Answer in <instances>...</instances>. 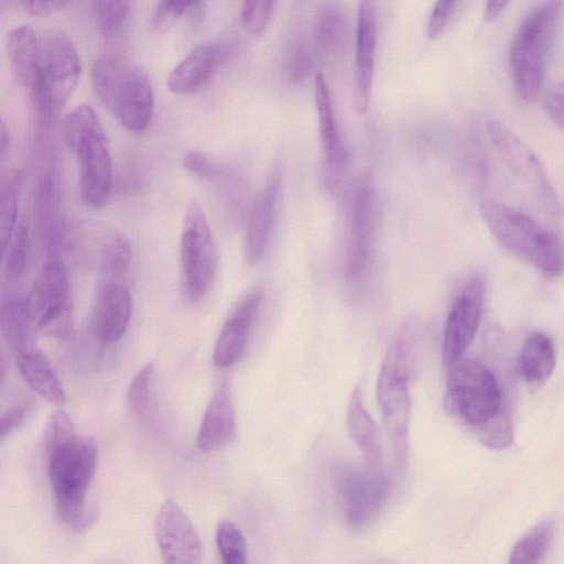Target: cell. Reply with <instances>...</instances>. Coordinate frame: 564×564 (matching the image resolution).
Masks as SVG:
<instances>
[{
    "label": "cell",
    "instance_id": "cell-38",
    "mask_svg": "<svg viewBox=\"0 0 564 564\" xmlns=\"http://www.w3.org/2000/svg\"><path fill=\"white\" fill-rule=\"evenodd\" d=\"M183 167L199 180H212L218 175V166L210 156L198 151H187L183 156Z\"/></svg>",
    "mask_w": 564,
    "mask_h": 564
},
{
    "label": "cell",
    "instance_id": "cell-30",
    "mask_svg": "<svg viewBox=\"0 0 564 564\" xmlns=\"http://www.w3.org/2000/svg\"><path fill=\"white\" fill-rule=\"evenodd\" d=\"M55 183L51 175H43L36 186L35 209L43 240L53 246L58 237V214Z\"/></svg>",
    "mask_w": 564,
    "mask_h": 564
},
{
    "label": "cell",
    "instance_id": "cell-25",
    "mask_svg": "<svg viewBox=\"0 0 564 564\" xmlns=\"http://www.w3.org/2000/svg\"><path fill=\"white\" fill-rule=\"evenodd\" d=\"M39 34L30 26L13 29L7 36V53L10 67L18 84L28 94L36 80Z\"/></svg>",
    "mask_w": 564,
    "mask_h": 564
},
{
    "label": "cell",
    "instance_id": "cell-40",
    "mask_svg": "<svg viewBox=\"0 0 564 564\" xmlns=\"http://www.w3.org/2000/svg\"><path fill=\"white\" fill-rule=\"evenodd\" d=\"M459 0H436L427 24V36L437 39L449 23Z\"/></svg>",
    "mask_w": 564,
    "mask_h": 564
},
{
    "label": "cell",
    "instance_id": "cell-42",
    "mask_svg": "<svg viewBox=\"0 0 564 564\" xmlns=\"http://www.w3.org/2000/svg\"><path fill=\"white\" fill-rule=\"evenodd\" d=\"M31 411V404L26 403L22 406L15 408L1 417V438L18 429L22 422L26 419Z\"/></svg>",
    "mask_w": 564,
    "mask_h": 564
},
{
    "label": "cell",
    "instance_id": "cell-37",
    "mask_svg": "<svg viewBox=\"0 0 564 564\" xmlns=\"http://www.w3.org/2000/svg\"><path fill=\"white\" fill-rule=\"evenodd\" d=\"M312 66L310 51L304 45H297L288 55L284 66L286 78L291 83H300L308 76Z\"/></svg>",
    "mask_w": 564,
    "mask_h": 564
},
{
    "label": "cell",
    "instance_id": "cell-22",
    "mask_svg": "<svg viewBox=\"0 0 564 564\" xmlns=\"http://www.w3.org/2000/svg\"><path fill=\"white\" fill-rule=\"evenodd\" d=\"M261 301L260 291L247 294L225 322L213 352V361L218 368L231 367L243 356Z\"/></svg>",
    "mask_w": 564,
    "mask_h": 564
},
{
    "label": "cell",
    "instance_id": "cell-7",
    "mask_svg": "<svg viewBox=\"0 0 564 564\" xmlns=\"http://www.w3.org/2000/svg\"><path fill=\"white\" fill-rule=\"evenodd\" d=\"M449 366V405L465 423L479 432L505 411L496 378L487 367L473 359L459 358Z\"/></svg>",
    "mask_w": 564,
    "mask_h": 564
},
{
    "label": "cell",
    "instance_id": "cell-15",
    "mask_svg": "<svg viewBox=\"0 0 564 564\" xmlns=\"http://www.w3.org/2000/svg\"><path fill=\"white\" fill-rule=\"evenodd\" d=\"M375 237L373 186L369 173H362L352 195L350 245L347 275L359 279L370 264Z\"/></svg>",
    "mask_w": 564,
    "mask_h": 564
},
{
    "label": "cell",
    "instance_id": "cell-33",
    "mask_svg": "<svg viewBox=\"0 0 564 564\" xmlns=\"http://www.w3.org/2000/svg\"><path fill=\"white\" fill-rule=\"evenodd\" d=\"M131 0H91L96 23L102 34L111 36L124 25Z\"/></svg>",
    "mask_w": 564,
    "mask_h": 564
},
{
    "label": "cell",
    "instance_id": "cell-31",
    "mask_svg": "<svg viewBox=\"0 0 564 564\" xmlns=\"http://www.w3.org/2000/svg\"><path fill=\"white\" fill-rule=\"evenodd\" d=\"M31 252V230L29 221L21 218L2 252L4 274L9 282H17L24 275Z\"/></svg>",
    "mask_w": 564,
    "mask_h": 564
},
{
    "label": "cell",
    "instance_id": "cell-8",
    "mask_svg": "<svg viewBox=\"0 0 564 564\" xmlns=\"http://www.w3.org/2000/svg\"><path fill=\"white\" fill-rule=\"evenodd\" d=\"M180 257L186 296L192 302L202 301L214 283L218 256L206 213L194 199L184 214Z\"/></svg>",
    "mask_w": 564,
    "mask_h": 564
},
{
    "label": "cell",
    "instance_id": "cell-35",
    "mask_svg": "<svg viewBox=\"0 0 564 564\" xmlns=\"http://www.w3.org/2000/svg\"><path fill=\"white\" fill-rule=\"evenodd\" d=\"M153 372L154 364L148 362L133 377L128 390L129 409L139 417L148 411Z\"/></svg>",
    "mask_w": 564,
    "mask_h": 564
},
{
    "label": "cell",
    "instance_id": "cell-36",
    "mask_svg": "<svg viewBox=\"0 0 564 564\" xmlns=\"http://www.w3.org/2000/svg\"><path fill=\"white\" fill-rule=\"evenodd\" d=\"M275 0H242L241 19L245 28L253 35H261L268 28Z\"/></svg>",
    "mask_w": 564,
    "mask_h": 564
},
{
    "label": "cell",
    "instance_id": "cell-29",
    "mask_svg": "<svg viewBox=\"0 0 564 564\" xmlns=\"http://www.w3.org/2000/svg\"><path fill=\"white\" fill-rule=\"evenodd\" d=\"M23 184L24 174L20 170L10 171L1 182L0 241L2 252L7 248L19 221L18 210Z\"/></svg>",
    "mask_w": 564,
    "mask_h": 564
},
{
    "label": "cell",
    "instance_id": "cell-27",
    "mask_svg": "<svg viewBox=\"0 0 564 564\" xmlns=\"http://www.w3.org/2000/svg\"><path fill=\"white\" fill-rule=\"evenodd\" d=\"M347 426L352 441L370 458L379 459L381 440L377 425L362 404L361 392L357 386L349 398L347 408Z\"/></svg>",
    "mask_w": 564,
    "mask_h": 564
},
{
    "label": "cell",
    "instance_id": "cell-19",
    "mask_svg": "<svg viewBox=\"0 0 564 564\" xmlns=\"http://www.w3.org/2000/svg\"><path fill=\"white\" fill-rule=\"evenodd\" d=\"M314 84L325 182L328 187H336L345 173L347 151L337 126L328 86L322 73H316Z\"/></svg>",
    "mask_w": 564,
    "mask_h": 564
},
{
    "label": "cell",
    "instance_id": "cell-5",
    "mask_svg": "<svg viewBox=\"0 0 564 564\" xmlns=\"http://www.w3.org/2000/svg\"><path fill=\"white\" fill-rule=\"evenodd\" d=\"M80 62L72 39L62 31L39 34L36 80L29 93L37 123L46 128L74 93Z\"/></svg>",
    "mask_w": 564,
    "mask_h": 564
},
{
    "label": "cell",
    "instance_id": "cell-26",
    "mask_svg": "<svg viewBox=\"0 0 564 564\" xmlns=\"http://www.w3.org/2000/svg\"><path fill=\"white\" fill-rule=\"evenodd\" d=\"M555 361L553 340L545 333L533 332L522 345L518 372L530 384L542 383L552 375Z\"/></svg>",
    "mask_w": 564,
    "mask_h": 564
},
{
    "label": "cell",
    "instance_id": "cell-11",
    "mask_svg": "<svg viewBox=\"0 0 564 564\" xmlns=\"http://www.w3.org/2000/svg\"><path fill=\"white\" fill-rule=\"evenodd\" d=\"M487 128L494 147L509 167L533 188L552 215H561L558 197L540 158L500 121L490 120Z\"/></svg>",
    "mask_w": 564,
    "mask_h": 564
},
{
    "label": "cell",
    "instance_id": "cell-21",
    "mask_svg": "<svg viewBox=\"0 0 564 564\" xmlns=\"http://www.w3.org/2000/svg\"><path fill=\"white\" fill-rule=\"evenodd\" d=\"M78 237L82 252L102 276L124 275L131 262V249L120 234L97 225L84 227Z\"/></svg>",
    "mask_w": 564,
    "mask_h": 564
},
{
    "label": "cell",
    "instance_id": "cell-17",
    "mask_svg": "<svg viewBox=\"0 0 564 564\" xmlns=\"http://www.w3.org/2000/svg\"><path fill=\"white\" fill-rule=\"evenodd\" d=\"M409 379L381 366L377 395L381 414L398 459L404 460L408 449L410 419Z\"/></svg>",
    "mask_w": 564,
    "mask_h": 564
},
{
    "label": "cell",
    "instance_id": "cell-6",
    "mask_svg": "<svg viewBox=\"0 0 564 564\" xmlns=\"http://www.w3.org/2000/svg\"><path fill=\"white\" fill-rule=\"evenodd\" d=\"M563 0H544L518 26L510 45L509 64L518 96L534 101L540 95L545 66Z\"/></svg>",
    "mask_w": 564,
    "mask_h": 564
},
{
    "label": "cell",
    "instance_id": "cell-20",
    "mask_svg": "<svg viewBox=\"0 0 564 564\" xmlns=\"http://www.w3.org/2000/svg\"><path fill=\"white\" fill-rule=\"evenodd\" d=\"M377 43L376 1L360 0L355 51V106L365 113L371 94Z\"/></svg>",
    "mask_w": 564,
    "mask_h": 564
},
{
    "label": "cell",
    "instance_id": "cell-2",
    "mask_svg": "<svg viewBox=\"0 0 564 564\" xmlns=\"http://www.w3.org/2000/svg\"><path fill=\"white\" fill-rule=\"evenodd\" d=\"M481 217L497 241L550 280L564 275V241L530 216L496 200L480 205Z\"/></svg>",
    "mask_w": 564,
    "mask_h": 564
},
{
    "label": "cell",
    "instance_id": "cell-45",
    "mask_svg": "<svg viewBox=\"0 0 564 564\" xmlns=\"http://www.w3.org/2000/svg\"><path fill=\"white\" fill-rule=\"evenodd\" d=\"M10 147V137L9 132L7 130V127L3 121H1L0 126V153L1 158L3 159L6 153L8 152V149Z\"/></svg>",
    "mask_w": 564,
    "mask_h": 564
},
{
    "label": "cell",
    "instance_id": "cell-9",
    "mask_svg": "<svg viewBox=\"0 0 564 564\" xmlns=\"http://www.w3.org/2000/svg\"><path fill=\"white\" fill-rule=\"evenodd\" d=\"M69 281L65 267L50 260L39 270L29 292L23 296L24 312L32 332L47 330L68 336Z\"/></svg>",
    "mask_w": 564,
    "mask_h": 564
},
{
    "label": "cell",
    "instance_id": "cell-16",
    "mask_svg": "<svg viewBox=\"0 0 564 564\" xmlns=\"http://www.w3.org/2000/svg\"><path fill=\"white\" fill-rule=\"evenodd\" d=\"M236 46L232 39L197 45L170 73L166 80L169 90L176 95L198 90L232 55Z\"/></svg>",
    "mask_w": 564,
    "mask_h": 564
},
{
    "label": "cell",
    "instance_id": "cell-14",
    "mask_svg": "<svg viewBox=\"0 0 564 564\" xmlns=\"http://www.w3.org/2000/svg\"><path fill=\"white\" fill-rule=\"evenodd\" d=\"M132 300L123 276H102L94 299L90 327L104 344L118 341L126 333Z\"/></svg>",
    "mask_w": 564,
    "mask_h": 564
},
{
    "label": "cell",
    "instance_id": "cell-39",
    "mask_svg": "<svg viewBox=\"0 0 564 564\" xmlns=\"http://www.w3.org/2000/svg\"><path fill=\"white\" fill-rule=\"evenodd\" d=\"M198 0H158L152 23L162 28L172 23L191 9Z\"/></svg>",
    "mask_w": 564,
    "mask_h": 564
},
{
    "label": "cell",
    "instance_id": "cell-13",
    "mask_svg": "<svg viewBox=\"0 0 564 564\" xmlns=\"http://www.w3.org/2000/svg\"><path fill=\"white\" fill-rule=\"evenodd\" d=\"M484 293L482 278L474 275L456 295L444 328L443 358L447 365L462 358L474 339L481 318Z\"/></svg>",
    "mask_w": 564,
    "mask_h": 564
},
{
    "label": "cell",
    "instance_id": "cell-43",
    "mask_svg": "<svg viewBox=\"0 0 564 564\" xmlns=\"http://www.w3.org/2000/svg\"><path fill=\"white\" fill-rule=\"evenodd\" d=\"M24 9L36 17H44L63 8L69 0H20Z\"/></svg>",
    "mask_w": 564,
    "mask_h": 564
},
{
    "label": "cell",
    "instance_id": "cell-34",
    "mask_svg": "<svg viewBox=\"0 0 564 564\" xmlns=\"http://www.w3.org/2000/svg\"><path fill=\"white\" fill-rule=\"evenodd\" d=\"M216 544L226 564H243L247 550L243 535L240 530L229 520H221L216 528Z\"/></svg>",
    "mask_w": 564,
    "mask_h": 564
},
{
    "label": "cell",
    "instance_id": "cell-1",
    "mask_svg": "<svg viewBox=\"0 0 564 564\" xmlns=\"http://www.w3.org/2000/svg\"><path fill=\"white\" fill-rule=\"evenodd\" d=\"M48 479L59 520L75 532L90 528L97 508L87 502V491L97 465V444L76 434L68 413L54 410L44 430Z\"/></svg>",
    "mask_w": 564,
    "mask_h": 564
},
{
    "label": "cell",
    "instance_id": "cell-18",
    "mask_svg": "<svg viewBox=\"0 0 564 564\" xmlns=\"http://www.w3.org/2000/svg\"><path fill=\"white\" fill-rule=\"evenodd\" d=\"M280 186L281 173L278 169L272 170L251 204L243 247L245 259L250 267L257 265L267 251Z\"/></svg>",
    "mask_w": 564,
    "mask_h": 564
},
{
    "label": "cell",
    "instance_id": "cell-3",
    "mask_svg": "<svg viewBox=\"0 0 564 564\" xmlns=\"http://www.w3.org/2000/svg\"><path fill=\"white\" fill-rule=\"evenodd\" d=\"M64 138L78 163L83 203L101 209L111 194L113 171L106 132L90 106H77L66 116Z\"/></svg>",
    "mask_w": 564,
    "mask_h": 564
},
{
    "label": "cell",
    "instance_id": "cell-28",
    "mask_svg": "<svg viewBox=\"0 0 564 564\" xmlns=\"http://www.w3.org/2000/svg\"><path fill=\"white\" fill-rule=\"evenodd\" d=\"M347 22L344 13L335 3H326L318 12L314 41L316 50L325 56L336 55L345 46Z\"/></svg>",
    "mask_w": 564,
    "mask_h": 564
},
{
    "label": "cell",
    "instance_id": "cell-10",
    "mask_svg": "<svg viewBox=\"0 0 564 564\" xmlns=\"http://www.w3.org/2000/svg\"><path fill=\"white\" fill-rule=\"evenodd\" d=\"M334 486L343 514L355 529L377 516L389 492L388 478L376 466L339 464L334 470Z\"/></svg>",
    "mask_w": 564,
    "mask_h": 564
},
{
    "label": "cell",
    "instance_id": "cell-23",
    "mask_svg": "<svg viewBox=\"0 0 564 564\" xmlns=\"http://www.w3.org/2000/svg\"><path fill=\"white\" fill-rule=\"evenodd\" d=\"M18 370L26 384L41 398L54 405H62L66 394L53 367L33 338L11 347Z\"/></svg>",
    "mask_w": 564,
    "mask_h": 564
},
{
    "label": "cell",
    "instance_id": "cell-4",
    "mask_svg": "<svg viewBox=\"0 0 564 564\" xmlns=\"http://www.w3.org/2000/svg\"><path fill=\"white\" fill-rule=\"evenodd\" d=\"M95 91L117 121L128 131H144L153 117L154 94L148 75L133 62L102 56L91 69Z\"/></svg>",
    "mask_w": 564,
    "mask_h": 564
},
{
    "label": "cell",
    "instance_id": "cell-24",
    "mask_svg": "<svg viewBox=\"0 0 564 564\" xmlns=\"http://www.w3.org/2000/svg\"><path fill=\"white\" fill-rule=\"evenodd\" d=\"M236 415L228 384H221L213 394L196 436L202 452L220 448L236 437Z\"/></svg>",
    "mask_w": 564,
    "mask_h": 564
},
{
    "label": "cell",
    "instance_id": "cell-44",
    "mask_svg": "<svg viewBox=\"0 0 564 564\" xmlns=\"http://www.w3.org/2000/svg\"><path fill=\"white\" fill-rule=\"evenodd\" d=\"M511 0H486L484 19L488 22L496 20L508 7Z\"/></svg>",
    "mask_w": 564,
    "mask_h": 564
},
{
    "label": "cell",
    "instance_id": "cell-41",
    "mask_svg": "<svg viewBox=\"0 0 564 564\" xmlns=\"http://www.w3.org/2000/svg\"><path fill=\"white\" fill-rule=\"evenodd\" d=\"M544 106L551 120L564 131V80L554 83L547 89Z\"/></svg>",
    "mask_w": 564,
    "mask_h": 564
},
{
    "label": "cell",
    "instance_id": "cell-32",
    "mask_svg": "<svg viewBox=\"0 0 564 564\" xmlns=\"http://www.w3.org/2000/svg\"><path fill=\"white\" fill-rule=\"evenodd\" d=\"M553 531V522L546 520L530 529L514 545L509 562L517 564L540 562L552 543Z\"/></svg>",
    "mask_w": 564,
    "mask_h": 564
},
{
    "label": "cell",
    "instance_id": "cell-46",
    "mask_svg": "<svg viewBox=\"0 0 564 564\" xmlns=\"http://www.w3.org/2000/svg\"><path fill=\"white\" fill-rule=\"evenodd\" d=\"M10 0H1V6L4 8L6 3H8Z\"/></svg>",
    "mask_w": 564,
    "mask_h": 564
},
{
    "label": "cell",
    "instance_id": "cell-12",
    "mask_svg": "<svg viewBox=\"0 0 564 564\" xmlns=\"http://www.w3.org/2000/svg\"><path fill=\"white\" fill-rule=\"evenodd\" d=\"M154 535L165 563H200L203 552L199 535L183 508L171 498L156 512Z\"/></svg>",
    "mask_w": 564,
    "mask_h": 564
}]
</instances>
